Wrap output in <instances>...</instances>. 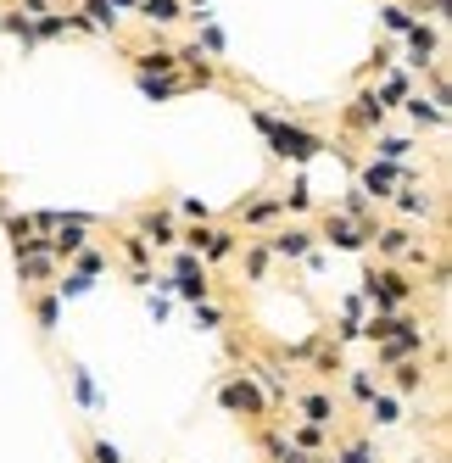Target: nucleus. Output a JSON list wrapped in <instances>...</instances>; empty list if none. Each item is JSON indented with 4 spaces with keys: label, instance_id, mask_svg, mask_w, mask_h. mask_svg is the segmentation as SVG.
Instances as JSON below:
<instances>
[{
    "label": "nucleus",
    "instance_id": "obj_1",
    "mask_svg": "<svg viewBox=\"0 0 452 463\" xmlns=\"http://www.w3.org/2000/svg\"><path fill=\"white\" fill-rule=\"evenodd\" d=\"M251 123H257V135L268 140V151H274L279 162H313L318 151H325V140H318L313 128L290 123V118H274V112H263V107H251Z\"/></svg>",
    "mask_w": 452,
    "mask_h": 463
},
{
    "label": "nucleus",
    "instance_id": "obj_2",
    "mask_svg": "<svg viewBox=\"0 0 452 463\" xmlns=\"http://www.w3.org/2000/svg\"><path fill=\"white\" fill-rule=\"evenodd\" d=\"M363 296L374 302V313H402L413 302V285L397 269H363Z\"/></svg>",
    "mask_w": 452,
    "mask_h": 463
},
{
    "label": "nucleus",
    "instance_id": "obj_3",
    "mask_svg": "<svg viewBox=\"0 0 452 463\" xmlns=\"http://www.w3.org/2000/svg\"><path fill=\"white\" fill-rule=\"evenodd\" d=\"M218 402H223V413H235V419H268V396L257 391L251 374H223Z\"/></svg>",
    "mask_w": 452,
    "mask_h": 463
},
{
    "label": "nucleus",
    "instance_id": "obj_4",
    "mask_svg": "<svg viewBox=\"0 0 452 463\" xmlns=\"http://www.w3.org/2000/svg\"><path fill=\"white\" fill-rule=\"evenodd\" d=\"M397 184H413V168H402V162H369L358 174V190L369 195V207H385L397 195Z\"/></svg>",
    "mask_w": 452,
    "mask_h": 463
},
{
    "label": "nucleus",
    "instance_id": "obj_5",
    "mask_svg": "<svg viewBox=\"0 0 452 463\" xmlns=\"http://www.w3.org/2000/svg\"><path fill=\"white\" fill-rule=\"evenodd\" d=\"M290 402H297L302 424H318V430H335L341 424V402L330 391H290Z\"/></svg>",
    "mask_w": 452,
    "mask_h": 463
},
{
    "label": "nucleus",
    "instance_id": "obj_6",
    "mask_svg": "<svg viewBox=\"0 0 452 463\" xmlns=\"http://www.w3.org/2000/svg\"><path fill=\"white\" fill-rule=\"evenodd\" d=\"M369 235H374L369 223H352L341 213L325 218V246H335V251H369Z\"/></svg>",
    "mask_w": 452,
    "mask_h": 463
},
{
    "label": "nucleus",
    "instance_id": "obj_7",
    "mask_svg": "<svg viewBox=\"0 0 452 463\" xmlns=\"http://www.w3.org/2000/svg\"><path fill=\"white\" fill-rule=\"evenodd\" d=\"M313 241H318L313 229H279V235H274V241H263V246H268V257L297 262V257H307V251H313Z\"/></svg>",
    "mask_w": 452,
    "mask_h": 463
},
{
    "label": "nucleus",
    "instance_id": "obj_8",
    "mask_svg": "<svg viewBox=\"0 0 452 463\" xmlns=\"http://www.w3.org/2000/svg\"><path fill=\"white\" fill-rule=\"evenodd\" d=\"M140 241H146L151 251H156V246H179V229H174L168 213H156V207H151V213H140Z\"/></svg>",
    "mask_w": 452,
    "mask_h": 463
},
{
    "label": "nucleus",
    "instance_id": "obj_9",
    "mask_svg": "<svg viewBox=\"0 0 452 463\" xmlns=\"http://www.w3.org/2000/svg\"><path fill=\"white\" fill-rule=\"evenodd\" d=\"M369 246H380V257H413L419 246H413V229H402V223H385V229H374L369 235Z\"/></svg>",
    "mask_w": 452,
    "mask_h": 463
},
{
    "label": "nucleus",
    "instance_id": "obj_10",
    "mask_svg": "<svg viewBox=\"0 0 452 463\" xmlns=\"http://www.w3.org/2000/svg\"><path fill=\"white\" fill-rule=\"evenodd\" d=\"M363 408H369V424H374V430H391V424H402V396H397V391H374Z\"/></svg>",
    "mask_w": 452,
    "mask_h": 463
},
{
    "label": "nucleus",
    "instance_id": "obj_11",
    "mask_svg": "<svg viewBox=\"0 0 452 463\" xmlns=\"http://www.w3.org/2000/svg\"><path fill=\"white\" fill-rule=\"evenodd\" d=\"M430 56H436V28L413 23L408 28V68H430Z\"/></svg>",
    "mask_w": 452,
    "mask_h": 463
},
{
    "label": "nucleus",
    "instance_id": "obj_12",
    "mask_svg": "<svg viewBox=\"0 0 452 463\" xmlns=\"http://www.w3.org/2000/svg\"><path fill=\"white\" fill-rule=\"evenodd\" d=\"M235 218H240L246 229L274 223V218H279V195H251V202H240V207H235Z\"/></svg>",
    "mask_w": 452,
    "mask_h": 463
},
{
    "label": "nucleus",
    "instance_id": "obj_13",
    "mask_svg": "<svg viewBox=\"0 0 452 463\" xmlns=\"http://www.w3.org/2000/svg\"><path fill=\"white\" fill-rule=\"evenodd\" d=\"M346 123H352V128H380V123H385L380 95H374V90H369V95H358V101L346 107Z\"/></svg>",
    "mask_w": 452,
    "mask_h": 463
},
{
    "label": "nucleus",
    "instance_id": "obj_14",
    "mask_svg": "<svg viewBox=\"0 0 452 463\" xmlns=\"http://www.w3.org/2000/svg\"><path fill=\"white\" fill-rule=\"evenodd\" d=\"M391 202H397V213H402V218H430V213H436V202H430V195L419 190V184H397Z\"/></svg>",
    "mask_w": 452,
    "mask_h": 463
},
{
    "label": "nucleus",
    "instance_id": "obj_15",
    "mask_svg": "<svg viewBox=\"0 0 452 463\" xmlns=\"http://www.w3.org/2000/svg\"><path fill=\"white\" fill-rule=\"evenodd\" d=\"M135 84H140V95H146V101H174V95H184V90H190V84H184V79H174V73H168V79L135 73Z\"/></svg>",
    "mask_w": 452,
    "mask_h": 463
},
{
    "label": "nucleus",
    "instance_id": "obj_16",
    "mask_svg": "<svg viewBox=\"0 0 452 463\" xmlns=\"http://www.w3.org/2000/svg\"><path fill=\"white\" fill-rule=\"evenodd\" d=\"M34 318H40V335H56V324H61V296L56 290L34 296Z\"/></svg>",
    "mask_w": 452,
    "mask_h": 463
},
{
    "label": "nucleus",
    "instance_id": "obj_17",
    "mask_svg": "<svg viewBox=\"0 0 452 463\" xmlns=\"http://www.w3.org/2000/svg\"><path fill=\"white\" fill-rule=\"evenodd\" d=\"M174 68H179L174 51H140V56H135V73H151V79H168Z\"/></svg>",
    "mask_w": 452,
    "mask_h": 463
},
{
    "label": "nucleus",
    "instance_id": "obj_18",
    "mask_svg": "<svg viewBox=\"0 0 452 463\" xmlns=\"http://www.w3.org/2000/svg\"><path fill=\"white\" fill-rule=\"evenodd\" d=\"M307 207H313V184H307V174H297L290 190L279 195V213H307Z\"/></svg>",
    "mask_w": 452,
    "mask_h": 463
},
{
    "label": "nucleus",
    "instance_id": "obj_19",
    "mask_svg": "<svg viewBox=\"0 0 452 463\" xmlns=\"http://www.w3.org/2000/svg\"><path fill=\"white\" fill-rule=\"evenodd\" d=\"M135 12H140V17H146L151 28H156V23H179V12H184V0H140Z\"/></svg>",
    "mask_w": 452,
    "mask_h": 463
},
{
    "label": "nucleus",
    "instance_id": "obj_20",
    "mask_svg": "<svg viewBox=\"0 0 452 463\" xmlns=\"http://www.w3.org/2000/svg\"><path fill=\"white\" fill-rule=\"evenodd\" d=\"M0 28H6L12 40H23V51H34V17L28 12H0Z\"/></svg>",
    "mask_w": 452,
    "mask_h": 463
},
{
    "label": "nucleus",
    "instance_id": "obj_21",
    "mask_svg": "<svg viewBox=\"0 0 452 463\" xmlns=\"http://www.w3.org/2000/svg\"><path fill=\"white\" fill-rule=\"evenodd\" d=\"M325 441H330V430H318V424H297L290 430V447H302V452H325Z\"/></svg>",
    "mask_w": 452,
    "mask_h": 463
},
{
    "label": "nucleus",
    "instance_id": "obj_22",
    "mask_svg": "<svg viewBox=\"0 0 452 463\" xmlns=\"http://www.w3.org/2000/svg\"><path fill=\"white\" fill-rule=\"evenodd\" d=\"M402 107H408V118H413V123H430V128H441V123H447V112H441L436 101H425V95H408Z\"/></svg>",
    "mask_w": 452,
    "mask_h": 463
},
{
    "label": "nucleus",
    "instance_id": "obj_23",
    "mask_svg": "<svg viewBox=\"0 0 452 463\" xmlns=\"http://www.w3.org/2000/svg\"><path fill=\"white\" fill-rule=\"evenodd\" d=\"M51 262H56V257H17V279H23L28 290H40V279L51 274Z\"/></svg>",
    "mask_w": 452,
    "mask_h": 463
},
{
    "label": "nucleus",
    "instance_id": "obj_24",
    "mask_svg": "<svg viewBox=\"0 0 452 463\" xmlns=\"http://www.w3.org/2000/svg\"><path fill=\"white\" fill-rule=\"evenodd\" d=\"M51 290L61 296V302H73V296H89V290H95V279H89V274H73V269H68V274H61V279H56Z\"/></svg>",
    "mask_w": 452,
    "mask_h": 463
},
{
    "label": "nucleus",
    "instance_id": "obj_25",
    "mask_svg": "<svg viewBox=\"0 0 452 463\" xmlns=\"http://www.w3.org/2000/svg\"><path fill=\"white\" fill-rule=\"evenodd\" d=\"M391 385H397V396H413L419 385H425V369H419V363H397V369H391Z\"/></svg>",
    "mask_w": 452,
    "mask_h": 463
},
{
    "label": "nucleus",
    "instance_id": "obj_26",
    "mask_svg": "<svg viewBox=\"0 0 452 463\" xmlns=\"http://www.w3.org/2000/svg\"><path fill=\"white\" fill-rule=\"evenodd\" d=\"M346 391L358 396V402H369V396L380 391V374L374 369H346Z\"/></svg>",
    "mask_w": 452,
    "mask_h": 463
},
{
    "label": "nucleus",
    "instance_id": "obj_27",
    "mask_svg": "<svg viewBox=\"0 0 452 463\" xmlns=\"http://www.w3.org/2000/svg\"><path fill=\"white\" fill-rule=\"evenodd\" d=\"M408 156H413V140H402V135H380L374 162H408Z\"/></svg>",
    "mask_w": 452,
    "mask_h": 463
},
{
    "label": "nucleus",
    "instance_id": "obj_28",
    "mask_svg": "<svg viewBox=\"0 0 452 463\" xmlns=\"http://www.w3.org/2000/svg\"><path fill=\"white\" fill-rule=\"evenodd\" d=\"M174 296L196 307V302H207V296H212V285H207V274H196V279H174Z\"/></svg>",
    "mask_w": 452,
    "mask_h": 463
},
{
    "label": "nucleus",
    "instance_id": "obj_29",
    "mask_svg": "<svg viewBox=\"0 0 452 463\" xmlns=\"http://www.w3.org/2000/svg\"><path fill=\"white\" fill-rule=\"evenodd\" d=\"M268 262H274V257H268V246L257 241V246L246 251V279H251V285H263V279H268Z\"/></svg>",
    "mask_w": 452,
    "mask_h": 463
},
{
    "label": "nucleus",
    "instance_id": "obj_30",
    "mask_svg": "<svg viewBox=\"0 0 452 463\" xmlns=\"http://www.w3.org/2000/svg\"><path fill=\"white\" fill-rule=\"evenodd\" d=\"M151 257H156V251H151L140 235H123V262H128V269H151Z\"/></svg>",
    "mask_w": 452,
    "mask_h": 463
},
{
    "label": "nucleus",
    "instance_id": "obj_31",
    "mask_svg": "<svg viewBox=\"0 0 452 463\" xmlns=\"http://www.w3.org/2000/svg\"><path fill=\"white\" fill-rule=\"evenodd\" d=\"M84 17H89V28H118V6H112V0H84Z\"/></svg>",
    "mask_w": 452,
    "mask_h": 463
},
{
    "label": "nucleus",
    "instance_id": "obj_32",
    "mask_svg": "<svg viewBox=\"0 0 452 463\" xmlns=\"http://www.w3.org/2000/svg\"><path fill=\"white\" fill-rule=\"evenodd\" d=\"M380 23H385V34H408L419 17H413L408 6H380Z\"/></svg>",
    "mask_w": 452,
    "mask_h": 463
},
{
    "label": "nucleus",
    "instance_id": "obj_33",
    "mask_svg": "<svg viewBox=\"0 0 452 463\" xmlns=\"http://www.w3.org/2000/svg\"><path fill=\"white\" fill-rule=\"evenodd\" d=\"M374 95H380V107H385V112H391L397 101H408V79H402V73H391V79H385V84H380Z\"/></svg>",
    "mask_w": 452,
    "mask_h": 463
},
{
    "label": "nucleus",
    "instance_id": "obj_34",
    "mask_svg": "<svg viewBox=\"0 0 452 463\" xmlns=\"http://www.w3.org/2000/svg\"><path fill=\"white\" fill-rule=\"evenodd\" d=\"M84 452H89V463H128V458H123L107 436H89V447H84Z\"/></svg>",
    "mask_w": 452,
    "mask_h": 463
},
{
    "label": "nucleus",
    "instance_id": "obj_35",
    "mask_svg": "<svg viewBox=\"0 0 452 463\" xmlns=\"http://www.w3.org/2000/svg\"><path fill=\"white\" fill-rule=\"evenodd\" d=\"M73 391H79V402H84V408H101V391H95V380L79 369V363H73Z\"/></svg>",
    "mask_w": 452,
    "mask_h": 463
},
{
    "label": "nucleus",
    "instance_id": "obj_36",
    "mask_svg": "<svg viewBox=\"0 0 452 463\" xmlns=\"http://www.w3.org/2000/svg\"><path fill=\"white\" fill-rule=\"evenodd\" d=\"M196 329H223V307L212 302V296H207V302H196Z\"/></svg>",
    "mask_w": 452,
    "mask_h": 463
},
{
    "label": "nucleus",
    "instance_id": "obj_37",
    "mask_svg": "<svg viewBox=\"0 0 452 463\" xmlns=\"http://www.w3.org/2000/svg\"><path fill=\"white\" fill-rule=\"evenodd\" d=\"M73 257H79V269H73V274H89V279H95V274H107V257H101V251H89V246H84V251H73Z\"/></svg>",
    "mask_w": 452,
    "mask_h": 463
},
{
    "label": "nucleus",
    "instance_id": "obj_38",
    "mask_svg": "<svg viewBox=\"0 0 452 463\" xmlns=\"http://www.w3.org/2000/svg\"><path fill=\"white\" fill-rule=\"evenodd\" d=\"M335 458H341V463H380L369 441H352V447H346V452H335Z\"/></svg>",
    "mask_w": 452,
    "mask_h": 463
},
{
    "label": "nucleus",
    "instance_id": "obj_39",
    "mask_svg": "<svg viewBox=\"0 0 452 463\" xmlns=\"http://www.w3.org/2000/svg\"><path fill=\"white\" fill-rule=\"evenodd\" d=\"M179 213H184L190 223H207V218H212V207H207V202H196V195H184V202H179Z\"/></svg>",
    "mask_w": 452,
    "mask_h": 463
},
{
    "label": "nucleus",
    "instance_id": "obj_40",
    "mask_svg": "<svg viewBox=\"0 0 452 463\" xmlns=\"http://www.w3.org/2000/svg\"><path fill=\"white\" fill-rule=\"evenodd\" d=\"M202 45H207L212 56H223V34H218V28H212V23H202Z\"/></svg>",
    "mask_w": 452,
    "mask_h": 463
},
{
    "label": "nucleus",
    "instance_id": "obj_41",
    "mask_svg": "<svg viewBox=\"0 0 452 463\" xmlns=\"http://www.w3.org/2000/svg\"><path fill=\"white\" fill-rule=\"evenodd\" d=\"M274 463H318V458H313V452H302V447H290V441H285V452H279Z\"/></svg>",
    "mask_w": 452,
    "mask_h": 463
},
{
    "label": "nucleus",
    "instance_id": "obj_42",
    "mask_svg": "<svg viewBox=\"0 0 452 463\" xmlns=\"http://www.w3.org/2000/svg\"><path fill=\"white\" fill-rule=\"evenodd\" d=\"M318 463H341V458H335V452H330V458H318Z\"/></svg>",
    "mask_w": 452,
    "mask_h": 463
}]
</instances>
